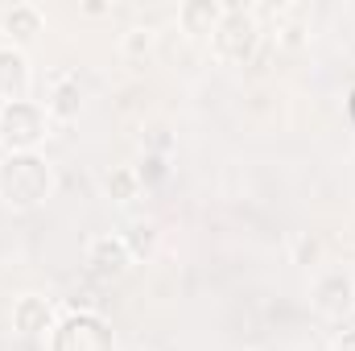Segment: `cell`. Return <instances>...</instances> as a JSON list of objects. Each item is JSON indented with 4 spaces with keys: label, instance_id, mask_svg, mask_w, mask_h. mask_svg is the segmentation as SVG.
I'll return each mask as SVG.
<instances>
[{
    "label": "cell",
    "instance_id": "cell-1",
    "mask_svg": "<svg viewBox=\"0 0 355 351\" xmlns=\"http://www.w3.org/2000/svg\"><path fill=\"white\" fill-rule=\"evenodd\" d=\"M54 194V166L42 153H4L0 157V203L8 211H33Z\"/></svg>",
    "mask_w": 355,
    "mask_h": 351
},
{
    "label": "cell",
    "instance_id": "cell-2",
    "mask_svg": "<svg viewBox=\"0 0 355 351\" xmlns=\"http://www.w3.org/2000/svg\"><path fill=\"white\" fill-rule=\"evenodd\" d=\"M50 116L37 99L4 103L0 108V149L4 153H42V141L50 137Z\"/></svg>",
    "mask_w": 355,
    "mask_h": 351
},
{
    "label": "cell",
    "instance_id": "cell-3",
    "mask_svg": "<svg viewBox=\"0 0 355 351\" xmlns=\"http://www.w3.org/2000/svg\"><path fill=\"white\" fill-rule=\"evenodd\" d=\"M257 46H261V21H257V12L244 8V4H223V17H219V25L211 33L215 58L240 67V62H248L257 54Z\"/></svg>",
    "mask_w": 355,
    "mask_h": 351
},
{
    "label": "cell",
    "instance_id": "cell-4",
    "mask_svg": "<svg viewBox=\"0 0 355 351\" xmlns=\"http://www.w3.org/2000/svg\"><path fill=\"white\" fill-rule=\"evenodd\" d=\"M50 351H116V335L95 310H67L50 331Z\"/></svg>",
    "mask_w": 355,
    "mask_h": 351
},
{
    "label": "cell",
    "instance_id": "cell-5",
    "mask_svg": "<svg viewBox=\"0 0 355 351\" xmlns=\"http://www.w3.org/2000/svg\"><path fill=\"white\" fill-rule=\"evenodd\" d=\"M310 306L322 318H343L355 310V277L347 268H327L310 285Z\"/></svg>",
    "mask_w": 355,
    "mask_h": 351
},
{
    "label": "cell",
    "instance_id": "cell-6",
    "mask_svg": "<svg viewBox=\"0 0 355 351\" xmlns=\"http://www.w3.org/2000/svg\"><path fill=\"white\" fill-rule=\"evenodd\" d=\"M132 264L137 261H132V252H128L120 232H103V236L87 240V268L95 281H120Z\"/></svg>",
    "mask_w": 355,
    "mask_h": 351
},
{
    "label": "cell",
    "instance_id": "cell-7",
    "mask_svg": "<svg viewBox=\"0 0 355 351\" xmlns=\"http://www.w3.org/2000/svg\"><path fill=\"white\" fill-rule=\"evenodd\" d=\"M29 87H33V71H29L25 50L0 42V108L29 99Z\"/></svg>",
    "mask_w": 355,
    "mask_h": 351
},
{
    "label": "cell",
    "instance_id": "cell-8",
    "mask_svg": "<svg viewBox=\"0 0 355 351\" xmlns=\"http://www.w3.org/2000/svg\"><path fill=\"white\" fill-rule=\"evenodd\" d=\"M54 302L42 298V293H21L12 302V331L25 335V339H37V335H50L54 331Z\"/></svg>",
    "mask_w": 355,
    "mask_h": 351
},
{
    "label": "cell",
    "instance_id": "cell-9",
    "mask_svg": "<svg viewBox=\"0 0 355 351\" xmlns=\"http://www.w3.org/2000/svg\"><path fill=\"white\" fill-rule=\"evenodd\" d=\"M46 116L54 120V124H71V120H79V112H83V87H79V79L75 75H54V83L46 91Z\"/></svg>",
    "mask_w": 355,
    "mask_h": 351
},
{
    "label": "cell",
    "instance_id": "cell-10",
    "mask_svg": "<svg viewBox=\"0 0 355 351\" xmlns=\"http://www.w3.org/2000/svg\"><path fill=\"white\" fill-rule=\"evenodd\" d=\"M42 25H46V17H42V8L29 4V0L4 8V17H0V33H4L8 46H17V50H25V46L42 33Z\"/></svg>",
    "mask_w": 355,
    "mask_h": 351
},
{
    "label": "cell",
    "instance_id": "cell-11",
    "mask_svg": "<svg viewBox=\"0 0 355 351\" xmlns=\"http://www.w3.org/2000/svg\"><path fill=\"white\" fill-rule=\"evenodd\" d=\"M223 17V4L219 0H182L178 4V29L186 37H211L215 25Z\"/></svg>",
    "mask_w": 355,
    "mask_h": 351
},
{
    "label": "cell",
    "instance_id": "cell-12",
    "mask_svg": "<svg viewBox=\"0 0 355 351\" xmlns=\"http://www.w3.org/2000/svg\"><path fill=\"white\" fill-rule=\"evenodd\" d=\"M141 178H137V166H112L107 174H103V194L116 203V207H128V203H137L141 198Z\"/></svg>",
    "mask_w": 355,
    "mask_h": 351
},
{
    "label": "cell",
    "instance_id": "cell-13",
    "mask_svg": "<svg viewBox=\"0 0 355 351\" xmlns=\"http://www.w3.org/2000/svg\"><path fill=\"white\" fill-rule=\"evenodd\" d=\"M153 50H157V33L149 25H128L120 33V54L128 62H145V58H153Z\"/></svg>",
    "mask_w": 355,
    "mask_h": 351
},
{
    "label": "cell",
    "instance_id": "cell-14",
    "mask_svg": "<svg viewBox=\"0 0 355 351\" xmlns=\"http://www.w3.org/2000/svg\"><path fill=\"white\" fill-rule=\"evenodd\" d=\"M120 236H124V244H128L132 261H149V257L157 252V223L137 219V223H128V232H120Z\"/></svg>",
    "mask_w": 355,
    "mask_h": 351
},
{
    "label": "cell",
    "instance_id": "cell-15",
    "mask_svg": "<svg viewBox=\"0 0 355 351\" xmlns=\"http://www.w3.org/2000/svg\"><path fill=\"white\" fill-rule=\"evenodd\" d=\"M141 149L153 153V157H170V153H174V132H170V124L149 120V124L141 128Z\"/></svg>",
    "mask_w": 355,
    "mask_h": 351
},
{
    "label": "cell",
    "instance_id": "cell-16",
    "mask_svg": "<svg viewBox=\"0 0 355 351\" xmlns=\"http://www.w3.org/2000/svg\"><path fill=\"white\" fill-rule=\"evenodd\" d=\"M318 257H322V244H318L310 232H297V236L289 240V261H293V264L310 268V264H318Z\"/></svg>",
    "mask_w": 355,
    "mask_h": 351
},
{
    "label": "cell",
    "instance_id": "cell-17",
    "mask_svg": "<svg viewBox=\"0 0 355 351\" xmlns=\"http://www.w3.org/2000/svg\"><path fill=\"white\" fill-rule=\"evenodd\" d=\"M137 178H141L145 190L157 186V182H166V178H170V157H153V153H145V157L137 162Z\"/></svg>",
    "mask_w": 355,
    "mask_h": 351
},
{
    "label": "cell",
    "instance_id": "cell-18",
    "mask_svg": "<svg viewBox=\"0 0 355 351\" xmlns=\"http://www.w3.org/2000/svg\"><path fill=\"white\" fill-rule=\"evenodd\" d=\"M302 42H306V29H302V25H281V46L297 50Z\"/></svg>",
    "mask_w": 355,
    "mask_h": 351
},
{
    "label": "cell",
    "instance_id": "cell-19",
    "mask_svg": "<svg viewBox=\"0 0 355 351\" xmlns=\"http://www.w3.org/2000/svg\"><path fill=\"white\" fill-rule=\"evenodd\" d=\"M331 351H355V327H343V331L335 335V343H331Z\"/></svg>",
    "mask_w": 355,
    "mask_h": 351
}]
</instances>
